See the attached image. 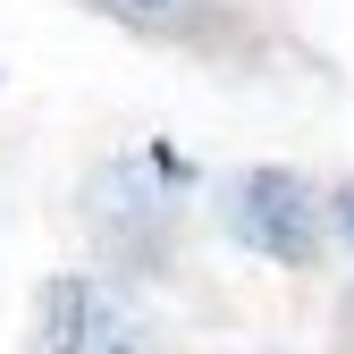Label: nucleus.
Wrapping results in <instances>:
<instances>
[{
  "mask_svg": "<svg viewBox=\"0 0 354 354\" xmlns=\"http://www.w3.org/2000/svg\"><path fill=\"white\" fill-rule=\"evenodd\" d=\"M118 17H136V26H169V17H186L194 0H110Z\"/></svg>",
  "mask_w": 354,
  "mask_h": 354,
  "instance_id": "4",
  "label": "nucleus"
},
{
  "mask_svg": "<svg viewBox=\"0 0 354 354\" xmlns=\"http://www.w3.org/2000/svg\"><path fill=\"white\" fill-rule=\"evenodd\" d=\"M329 236H346V253H354V177L329 186Z\"/></svg>",
  "mask_w": 354,
  "mask_h": 354,
  "instance_id": "5",
  "label": "nucleus"
},
{
  "mask_svg": "<svg viewBox=\"0 0 354 354\" xmlns=\"http://www.w3.org/2000/svg\"><path fill=\"white\" fill-rule=\"evenodd\" d=\"M219 219H228V236L253 261H279V270H313L329 253V194L304 169H279V160L245 169L228 186V203H219Z\"/></svg>",
  "mask_w": 354,
  "mask_h": 354,
  "instance_id": "1",
  "label": "nucleus"
},
{
  "mask_svg": "<svg viewBox=\"0 0 354 354\" xmlns=\"http://www.w3.org/2000/svg\"><path fill=\"white\" fill-rule=\"evenodd\" d=\"M84 219H93V236L110 261L127 270H160L169 245H177V194H169V160L160 152H118L84 177Z\"/></svg>",
  "mask_w": 354,
  "mask_h": 354,
  "instance_id": "2",
  "label": "nucleus"
},
{
  "mask_svg": "<svg viewBox=\"0 0 354 354\" xmlns=\"http://www.w3.org/2000/svg\"><path fill=\"white\" fill-rule=\"evenodd\" d=\"M110 287L93 270H59V279H42L34 295V354H93L102 329H110Z\"/></svg>",
  "mask_w": 354,
  "mask_h": 354,
  "instance_id": "3",
  "label": "nucleus"
}]
</instances>
